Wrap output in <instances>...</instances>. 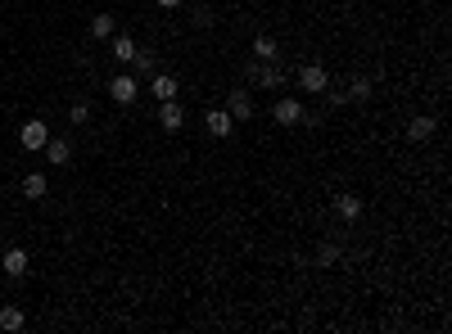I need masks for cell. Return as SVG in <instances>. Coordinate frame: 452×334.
Returning a JSON list of instances; mask_svg holds the SVG:
<instances>
[{"label":"cell","instance_id":"cell-8","mask_svg":"<svg viewBox=\"0 0 452 334\" xmlns=\"http://www.w3.org/2000/svg\"><path fill=\"white\" fill-rule=\"evenodd\" d=\"M272 117H276L281 127H299V117H303V104L289 100V95H281V100L272 104Z\"/></svg>","mask_w":452,"mask_h":334},{"label":"cell","instance_id":"cell-23","mask_svg":"<svg viewBox=\"0 0 452 334\" xmlns=\"http://www.w3.org/2000/svg\"><path fill=\"white\" fill-rule=\"evenodd\" d=\"M321 100H326V109H344V104H349V91H339V86H326V91H321Z\"/></svg>","mask_w":452,"mask_h":334},{"label":"cell","instance_id":"cell-26","mask_svg":"<svg viewBox=\"0 0 452 334\" xmlns=\"http://www.w3.org/2000/svg\"><path fill=\"white\" fill-rule=\"evenodd\" d=\"M0 221H5V212H0Z\"/></svg>","mask_w":452,"mask_h":334},{"label":"cell","instance_id":"cell-4","mask_svg":"<svg viewBox=\"0 0 452 334\" xmlns=\"http://www.w3.org/2000/svg\"><path fill=\"white\" fill-rule=\"evenodd\" d=\"M330 86V72L321 68V63H303L299 68V91H308V95H321Z\"/></svg>","mask_w":452,"mask_h":334},{"label":"cell","instance_id":"cell-1","mask_svg":"<svg viewBox=\"0 0 452 334\" xmlns=\"http://www.w3.org/2000/svg\"><path fill=\"white\" fill-rule=\"evenodd\" d=\"M244 82H253L258 91H281V86H285V72H281V63H258V59H249V63H244Z\"/></svg>","mask_w":452,"mask_h":334},{"label":"cell","instance_id":"cell-5","mask_svg":"<svg viewBox=\"0 0 452 334\" xmlns=\"http://www.w3.org/2000/svg\"><path fill=\"white\" fill-rule=\"evenodd\" d=\"M149 95H154L158 104H163V100H177V95H181V82H177V72H163V68H158L154 77H149Z\"/></svg>","mask_w":452,"mask_h":334},{"label":"cell","instance_id":"cell-18","mask_svg":"<svg viewBox=\"0 0 452 334\" xmlns=\"http://www.w3.org/2000/svg\"><path fill=\"white\" fill-rule=\"evenodd\" d=\"M23 195L27 199H46L50 195V181L41 176V172H27V176H23Z\"/></svg>","mask_w":452,"mask_h":334},{"label":"cell","instance_id":"cell-9","mask_svg":"<svg viewBox=\"0 0 452 334\" xmlns=\"http://www.w3.org/2000/svg\"><path fill=\"white\" fill-rule=\"evenodd\" d=\"M203 122H208V136L213 140H226V136L235 131V117L226 113V109H208V113H203Z\"/></svg>","mask_w":452,"mask_h":334},{"label":"cell","instance_id":"cell-25","mask_svg":"<svg viewBox=\"0 0 452 334\" xmlns=\"http://www.w3.org/2000/svg\"><path fill=\"white\" fill-rule=\"evenodd\" d=\"M186 0H158V9H181Z\"/></svg>","mask_w":452,"mask_h":334},{"label":"cell","instance_id":"cell-7","mask_svg":"<svg viewBox=\"0 0 452 334\" xmlns=\"http://www.w3.org/2000/svg\"><path fill=\"white\" fill-rule=\"evenodd\" d=\"M226 113H231L235 122H249V117H253V100H249V91H244V86H235V91L226 95Z\"/></svg>","mask_w":452,"mask_h":334},{"label":"cell","instance_id":"cell-22","mask_svg":"<svg viewBox=\"0 0 452 334\" xmlns=\"http://www.w3.org/2000/svg\"><path fill=\"white\" fill-rule=\"evenodd\" d=\"M190 23H195V27L203 32V27H213V23H218V14H213L208 5H195V9H190Z\"/></svg>","mask_w":452,"mask_h":334},{"label":"cell","instance_id":"cell-3","mask_svg":"<svg viewBox=\"0 0 452 334\" xmlns=\"http://www.w3.org/2000/svg\"><path fill=\"white\" fill-rule=\"evenodd\" d=\"M136 95H141L136 72H118V77L109 82V100H113V104H136Z\"/></svg>","mask_w":452,"mask_h":334},{"label":"cell","instance_id":"cell-21","mask_svg":"<svg viewBox=\"0 0 452 334\" xmlns=\"http://www.w3.org/2000/svg\"><path fill=\"white\" fill-rule=\"evenodd\" d=\"M344 91H349V100H371L375 82H371V77H349V86H344Z\"/></svg>","mask_w":452,"mask_h":334},{"label":"cell","instance_id":"cell-19","mask_svg":"<svg viewBox=\"0 0 452 334\" xmlns=\"http://www.w3.org/2000/svg\"><path fill=\"white\" fill-rule=\"evenodd\" d=\"M113 32H118L113 14H95V18H91V37H95V41H109Z\"/></svg>","mask_w":452,"mask_h":334},{"label":"cell","instance_id":"cell-20","mask_svg":"<svg viewBox=\"0 0 452 334\" xmlns=\"http://www.w3.org/2000/svg\"><path fill=\"white\" fill-rule=\"evenodd\" d=\"M312 262H317V266H335V262H339V244L321 240V244H317V253H312Z\"/></svg>","mask_w":452,"mask_h":334},{"label":"cell","instance_id":"cell-11","mask_svg":"<svg viewBox=\"0 0 452 334\" xmlns=\"http://www.w3.org/2000/svg\"><path fill=\"white\" fill-rule=\"evenodd\" d=\"M158 127H163V131H181V127H186V109H181L177 100H163L158 104Z\"/></svg>","mask_w":452,"mask_h":334},{"label":"cell","instance_id":"cell-17","mask_svg":"<svg viewBox=\"0 0 452 334\" xmlns=\"http://www.w3.org/2000/svg\"><path fill=\"white\" fill-rule=\"evenodd\" d=\"M132 68H136V77H154V72H158V55H154V50H136Z\"/></svg>","mask_w":452,"mask_h":334},{"label":"cell","instance_id":"cell-10","mask_svg":"<svg viewBox=\"0 0 452 334\" xmlns=\"http://www.w3.org/2000/svg\"><path fill=\"white\" fill-rule=\"evenodd\" d=\"M109 55L123 63V68H132V59H136V41L127 37V32H113V37H109Z\"/></svg>","mask_w":452,"mask_h":334},{"label":"cell","instance_id":"cell-15","mask_svg":"<svg viewBox=\"0 0 452 334\" xmlns=\"http://www.w3.org/2000/svg\"><path fill=\"white\" fill-rule=\"evenodd\" d=\"M23 326H27V311L18 307V303H5V307H0V330L14 334V330H23Z\"/></svg>","mask_w":452,"mask_h":334},{"label":"cell","instance_id":"cell-14","mask_svg":"<svg viewBox=\"0 0 452 334\" xmlns=\"http://www.w3.org/2000/svg\"><path fill=\"white\" fill-rule=\"evenodd\" d=\"M41 154H46V163H55V167H68V163H73V145H68V140H55V136L46 140V149H41Z\"/></svg>","mask_w":452,"mask_h":334},{"label":"cell","instance_id":"cell-6","mask_svg":"<svg viewBox=\"0 0 452 334\" xmlns=\"http://www.w3.org/2000/svg\"><path fill=\"white\" fill-rule=\"evenodd\" d=\"M0 271H5L9 280H23L27 276V249H18V244L5 249V253H0Z\"/></svg>","mask_w":452,"mask_h":334},{"label":"cell","instance_id":"cell-16","mask_svg":"<svg viewBox=\"0 0 452 334\" xmlns=\"http://www.w3.org/2000/svg\"><path fill=\"white\" fill-rule=\"evenodd\" d=\"M335 212L344 221H358L362 217V199L358 195H335Z\"/></svg>","mask_w":452,"mask_h":334},{"label":"cell","instance_id":"cell-24","mask_svg":"<svg viewBox=\"0 0 452 334\" xmlns=\"http://www.w3.org/2000/svg\"><path fill=\"white\" fill-rule=\"evenodd\" d=\"M68 122H73V127H86V122H91V104H86V100H77V104L68 109Z\"/></svg>","mask_w":452,"mask_h":334},{"label":"cell","instance_id":"cell-12","mask_svg":"<svg viewBox=\"0 0 452 334\" xmlns=\"http://www.w3.org/2000/svg\"><path fill=\"white\" fill-rule=\"evenodd\" d=\"M249 50H253L258 63H281V46H276V37H267V32H258Z\"/></svg>","mask_w":452,"mask_h":334},{"label":"cell","instance_id":"cell-2","mask_svg":"<svg viewBox=\"0 0 452 334\" xmlns=\"http://www.w3.org/2000/svg\"><path fill=\"white\" fill-rule=\"evenodd\" d=\"M46 140H50V127H46V122H37V117L18 127V145H23L27 154H41V149H46Z\"/></svg>","mask_w":452,"mask_h":334},{"label":"cell","instance_id":"cell-13","mask_svg":"<svg viewBox=\"0 0 452 334\" xmlns=\"http://www.w3.org/2000/svg\"><path fill=\"white\" fill-rule=\"evenodd\" d=\"M434 131H439V117H429V113H421V117H412V122H407V140H412V145L429 140Z\"/></svg>","mask_w":452,"mask_h":334}]
</instances>
